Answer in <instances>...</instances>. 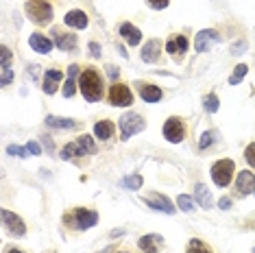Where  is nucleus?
<instances>
[{
  "label": "nucleus",
  "instance_id": "31",
  "mask_svg": "<svg viewBox=\"0 0 255 253\" xmlns=\"http://www.w3.org/2000/svg\"><path fill=\"white\" fill-rule=\"evenodd\" d=\"M214 137H216V133H214V131H207V133H203V135H201V142H199V146H201V148H207V146H212Z\"/></svg>",
  "mask_w": 255,
  "mask_h": 253
},
{
  "label": "nucleus",
  "instance_id": "11",
  "mask_svg": "<svg viewBox=\"0 0 255 253\" xmlns=\"http://www.w3.org/2000/svg\"><path fill=\"white\" fill-rule=\"evenodd\" d=\"M63 22H66V26L77 28V31H83V28H88L90 18L85 15V11H81V9H72V11H68V13H66V18H63Z\"/></svg>",
  "mask_w": 255,
  "mask_h": 253
},
{
  "label": "nucleus",
  "instance_id": "21",
  "mask_svg": "<svg viewBox=\"0 0 255 253\" xmlns=\"http://www.w3.org/2000/svg\"><path fill=\"white\" fill-rule=\"evenodd\" d=\"M114 131H116V126L112 120H98L94 125V135L98 140H109V137L114 135Z\"/></svg>",
  "mask_w": 255,
  "mask_h": 253
},
{
  "label": "nucleus",
  "instance_id": "10",
  "mask_svg": "<svg viewBox=\"0 0 255 253\" xmlns=\"http://www.w3.org/2000/svg\"><path fill=\"white\" fill-rule=\"evenodd\" d=\"M220 35L214 28H205V31H199L196 33V39H194V48H196V53H205L207 48L214 44V42H218Z\"/></svg>",
  "mask_w": 255,
  "mask_h": 253
},
{
  "label": "nucleus",
  "instance_id": "44",
  "mask_svg": "<svg viewBox=\"0 0 255 253\" xmlns=\"http://www.w3.org/2000/svg\"><path fill=\"white\" fill-rule=\"evenodd\" d=\"M7 253H22V251H18V249H11V251H7Z\"/></svg>",
  "mask_w": 255,
  "mask_h": 253
},
{
  "label": "nucleus",
  "instance_id": "2",
  "mask_svg": "<svg viewBox=\"0 0 255 253\" xmlns=\"http://www.w3.org/2000/svg\"><path fill=\"white\" fill-rule=\"evenodd\" d=\"M24 11L28 18L33 22H37V24H48L53 20V7L46 4L44 0H28L24 4Z\"/></svg>",
  "mask_w": 255,
  "mask_h": 253
},
{
  "label": "nucleus",
  "instance_id": "14",
  "mask_svg": "<svg viewBox=\"0 0 255 253\" xmlns=\"http://www.w3.org/2000/svg\"><path fill=\"white\" fill-rule=\"evenodd\" d=\"M28 46H31L35 53H42V55H48L50 50H53V42H50L46 35H42V33H33L31 37H28Z\"/></svg>",
  "mask_w": 255,
  "mask_h": 253
},
{
  "label": "nucleus",
  "instance_id": "34",
  "mask_svg": "<svg viewBox=\"0 0 255 253\" xmlns=\"http://www.w3.org/2000/svg\"><path fill=\"white\" fill-rule=\"evenodd\" d=\"M7 153H9V155H18V157H26V155H28V148H22V146H7Z\"/></svg>",
  "mask_w": 255,
  "mask_h": 253
},
{
  "label": "nucleus",
  "instance_id": "4",
  "mask_svg": "<svg viewBox=\"0 0 255 253\" xmlns=\"http://www.w3.org/2000/svg\"><path fill=\"white\" fill-rule=\"evenodd\" d=\"M120 133H123V140H129V137L133 133H140V131L144 129V118L140 116V114L135 112H127L120 116Z\"/></svg>",
  "mask_w": 255,
  "mask_h": 253
},
{
  "label": "nucleus",
  "instance_id": "17",
  "mask_svg": "<svg viewBox=\"0 0 255 253\" xmlns=\"http://www.w3.org/2000/svg\"><path fill=\"white\" fill-rule=\"evenodd\" d=\"M63 79V72L61 70H48L46 72V79H44V94H48V96H53L55 92H57V83H59Z\"/></svg>",
  "mask_w": 255,
  "mask_h": 253
},
{
  "label": "nucleus",
  "instance_id": "8",
  "mask_svg": "<svg viewBox=\"0 0 255 253\" xmlns=\"http://www.w3.org/2000/svg\"><path fill=\"white\" fill-rule=\"evenodd\" d=\"M74 227L77 229H90V227H94L96 223H98V214L94 210H85V208H79V210H74Z\"/></svg>",
  "mask_w": 255,
  "mask_h": 253
},
{
  "label": "nucleus",
  "instance_id": "26",
  "mask_svg": "<svg viewBox=\"0 0 255 253\" xmlns=\"http://www.w3.org/2000/svg\"><path fill=\"white\" fill-rule=\"evenodd\" d=\"M185 253H212V251H210V247L203 243V240L192 238V240L188 243V251H185Z\"/></svg>",
  "mask_w": 255,
  "mask_h": 253
},
{
  "label": "nucleus",
  "instance_id": "16",
  "mask_svg": "<svg viewBox=\"0 0 255 253\" xmlns=\"http://www.w3.org/2000/svg\"><path fill=\"white\" fill-rule=\"evenodd\" d=\"M161 53V44L157 42V39H150V42L144 44V48H142V61H146V63H153V61H157V57Z\"/></svg>",
  "mask_w": 255,
  "mask_h": 253
},
{
  "label": "nucleus",
  "instance_id": "5",
  "mask_svg": "<svg viewBox=\"0 0 255 253\" xmlns=\"http://www.w3.org/2000/svg\"><path fill=\"white\" fill-rule=\"evenodd\" d=\"M109 103L114 107H129L133 105V92L129 90V85L125 83H114L109 90Z\"/></svg>",
  "mask_w": 255,
  "mask_h": 253
},
{
  "label": "nucleus",
  "instance_id": "3",
  "mask_svg": "<svg viewBox=\"0 0 255 253\" xmlns=\"http://www.w3.org/2000/svg\"><path fill=\"white\" fill-rule=\"evenodd\" d=\"M234 170H236V166L231 159H218V162L212 166L214 183H216L218 188H227L231 183V179H234Z\"/></svg>",
  "mask_w": 255,
  "mask_h": 253
},
{
  "label": "nucleus",
  "instance_id": "27",
  "mask_svg": "<svg viewBox=\"0 0 255 253\" xmlns=\"http://www.w3.org/2000/svg\"><path fill=\"white\" fill-rule=\"evenodd\" d=\"M247 72H249V66H245V63H238L236 70H234V74L229 77V83H231V85H238V83L242 81V79L247 77Z\"/></svg>",
  "mask_w": 255,
  "mask_h": 253
},
{
  "label": "nucleus",
  "instance_id": "6",
  "mask_svg": "<svg viewBox=\"0 0 255 253\" xmlns=\"http://www.w3.org/2000/svg\"><path fill=\"white\" fill-rule=\"evenodd\" d=\"M164 137H166L168 142H172V144H179V142H183V137H185V125H183V120L177 118V116L168 118L166 123H164Z\"/></svg>",
  "mask_w": 255,
  "mask_h": 253
},
{
  "label": "nucleus",
  "instance_id": "7",
  "mask_svg": "<svg viewBox=\"0 0 255 253\" xmlns=\"http://www.w3.org/2000/svg\"><path fill=\"white\" fill-rule=\"evenodd\" d=\"M144 203L148 205V208H153V210H159V212H164V214H175V205H172V201L164 197V194H159V192H150L144 197Z\"/></svg>",
  "mask_w": 255,
  "mask_h": 253
},
{
  "label": "nucleus",
  "instance_id": "37",
  "mask_svg": "<svg viewBox=\"0 0 255 253\" xmlns=\"http://www.w3.org/2000/svg\"><path fill=\"white\" fill-rule=\"evenodd\" d=\"M9 61H11V50L7 46H2V68H9Z\"/></svg>",
  "mask_w": 255,
  "mask_h": 253
},
{
  "label": "nucleus",
  "instance_id": "19",
  "mask_svg": "<svg viewBox=\"0 0 255 253\" xmlns=\"http://www.w3.org/2000/svg\"><path fill=\"white\" fill-rule=\"evenodd\" d=\"M161 96H164V92H161V88H157V85H148V83L140 85V99L142 101L157 103V101H161Z\"/></svg>",
  "mask_w": 255,
  "mask_h": 253
},
{
  "label": "nucleus",
  "instance_id": "43",
  "mask_svg": "<svg viewBox=\"0 0 255 253\" xmlns=\"http://www.w3.org/2000/svg\"><path fill=\"white\" fill-rule=\"evenodd\" d=\"M107 70H109V77L112 79H118V70H116L114 66H107Z\"/></svg>",
  "mask_w": 255,
  "mask_h": 253
},
{
  "label": "nucleus",
  "instance_id": "23",
  "mask_svg": "<svg viewBox=\"0 0 255 253\" xmlns=\"http://www.w3.org/2000/svg\"><path fill=\"white\" fill-rule=\"evenodd\" d=\"M57 35V48H61L63 53H66V50H74L77 48V37L72 35V33H68V35H63V33H55Z\"/></svg>",
  "mask_w": 255,
  "mask_h": 253
},
{
  "label": "nucleus",
  "instance_id": "22",
  "mask_svg": "<svg viewBox=\"0 0 255 253\" xmlns=\"http://www.w3.org/2000/svg\"><path fill=\"white\" fill-rule=\"evenodd\" d=\"M46 126H53V129H74V126H77V120L59 118V116H46Z\"/></svg>",
  "mask_w": 255,
  "mask_h": 253
},
{
  "label": "nucleus",
  "instance_id": "20",
  "mask_svg": "<svg viewBox=\"0 0 255 253\" xmlns=\"http://www.w3.org/2000/svg\"><path fill=\"white\" fill-rule=\"evenodd\" d=\"M137 245H140V249L144 253H157L159 245H161V238H159V236H155V234H148V236H142Z\"/></svg>",
  "mask_w": 255,
  "mask_h": 253
},
{
  "label": "nucleus",
  "instance_id": "33",
  "mask_svg": "<svg viewBox=\"0 0 255 253\" xmlns=\"http://www.w3.org/2000/svg\"><path fill=\"white\" fill-rule=\"evenodd\" d=\"M245 157H247L249 166H251V168H255V142H253V144H249V146H247Z\"/></svg>",
  "mask_w": 255,
  "mask_h": 253
},
{
  "label": "nucleus",
  "instance_id": "36",
  "mask_svg": "<svg viewBox=\"0 0 255 253\" xmlns=\"http://www.w3.org/2000/svg\"><path fill=\"white\" fill-rule=\"evenodd\" d=\"M153 9H166L168 7V0H146Z\"/></svg>",
  "mask_w": 255,
  "mask_h": 253
},
{
  "label": "nucleus",
  "instance_id": "12",
  "mask_svg": "<svg viewBox=\"0 0 255 253\" xmlns=\"http://www.w3.org/2000/svg\"><path fill=\"white\" fill-rule=\"evenodd\" d=\"M118 31H120V35H123V39L129 46H137V44L142 42V31L137 26H133L131 22H123Z\"/></svg>",
  "mask_w": 255,
  "mask_h": 253
},
{
  "label": "nucleus",
  "instance_id": "32",
  "mask_svg": "<svg viewBox=\"0 0 255 253\" xmlns=\"http://www.w3.org/2000/svg\"><path fill=\"white\" fill-rule=\"evenodd\" d=\"M74 92H77L74 79H68V81L63 83V96H66V99H70V96H74Z\"/></svg>",
  "mask_w": 255,
  "mask_h": 253
},
{
  "label": "nucleus",
  "instance_id": "42",
  "mask_svg": "<svg viewBox=\"0 0 255 253\" xmlns=\"http://www.w3.org/2000/svg\"><path fill=\"white\" fill-rule=\"evenodd\" d=\"M245 48H247V42H238L234 46V53H240V50H245Z\"/></svg>",
  "mask_w": 255,
  "mask_h": 253
},
{
  "label": "nucleus",
  "instance_id": "45",
  "mask_svg": "<svg viewBox=\"0 0 255 253\" xmlns=\"http://www.w3.org/2000/svg\"><path fill=\"white\" fill-rule=\"evenodd\" d=\"M118 253H120V251H118Z\"/></svg>",
  "mask_w": 255,
  "mask_h": 253
},
{
  "label": "nucleus",
  "instance_id": "41",
  "mask_svg": "<svg viewBox=\"0 0 255 253\" xmlns=\"http://www.w3.org/2000/svg\"><path fill=\"white\" fill-rule=\"evenodd\" d=\"M218 208H220V210H229V208H231V199H225V197H223V199L218 201Z\"/></svg>",
  "mask_w": 255,
  "mask_h": 253
},
{
  "label": "nucleus",
  "instance_id": "13",
  "mask_svg": "<svg viewBox=\"0 0 255 253\" xmlns=\"http://www.w3.org/2000/svg\"><path fill=\"white\" fill-rule=\"evenodd\" d=\"M236 188L240 194H249V192H255V175L251 170H242L238 172L236 177Z\"/></svg>",
  "mask_w": 255,
  "mask_h": 253
},
{
  "label": "nucleus",
  "instance_id": "25",
  "mask_svg": "<svg viewBox=\"0 0 255 253\" xmlns=\"http://www.w3.org/2000/svg\"><path fill=\"white\" fill-rule=\"evenodd\" d=\"M203 107H205V112H210V114H216L218 109H220V101H218V96L214 94V92H210V94L203 99Z\"/></svg>",
  "mask_w": 255,
  "mask_h": 253
},
{
  "label": "nucleus",
  "instance_id": "18",
  "mask_svg": "<svg viewBox=\"0 0 255 253\" xmlns=\"http://www.w3.org/2000/svg\"><path fill=\"white\" fill-rule=\"evenodd\" d=\"M194 197H196V203H199L203 210H210L212 205H214L212 192H210V188H207L205 183H199V186H196V190H194Z\"/></svg>",
  "mask_w": 255,
  "mask_h": 253
},
{
  "label": "nucleus",
  "instance_id": "9",
  "mask_svg": "<svg viewBox=\"0 0 255 253\" xmlns=\"http://www.w3.org/2000/svg\"><path fill=\"white\" fill-rule=\"evenodd\" d=\"M2 225L9 229V234H13V236H24L26 234V225H24V221L18 216V214H13V212H9V210H2Z\"/></svg>",
  "mask_w": 255,
  "mask_h": 253
},
{
  "label": "nucleus",
  "instance_id": "28",
  "mask_svg": "<svg viewBox=\"0 0 255 253\" xmlns=\"http://www.w3.org/2000/svg\"><path fill=\"white\" fill-rule=\"evenodd\" d=\"M61 155V159H74V157H81V151H79V146H77V142H72V144H66L59 151Z\"/></svg>",
  "mask_w": 255,
  "mask_h": 253
},
{
  "label": "nucleus",
  "instance_id": "30",
  "mask_svg": "<svg viewBox=\"0 0 255 253\" xmlns=\"http://www.w3.org/2000/svg\"><path fill=\"white\" fill-rule=\"evenodd\" d=\"M177 205H179V210H183V212H192L194 210V201H192L190 194H179Z\"/></svg>",
  "mask_w": 255,
  "mask_h": 253
},
{
  "label": "nucleus",
  "instance_id": "15",
  "mask_svg": "<svg viewBox=\"0 0 255 253\" xmlns=\"http://www.w3.org/2000/svg\"><path fill=\"white\" fill-rule=\"evenodd\" d=\"M166 50H168V55H172V57L183 55L185 50H188V37H183V35H172V37L166 42Z\"/></svg>",
  "mask_w": 255,
  "mask_h": 253
},
{
  "label": "nucleus",
  "instance_id": "24",
  "mask_svg": "<svg viewBox=\"0 0 255 253\" xmlns=\"http://www.w3.org/2000/svg\"><path fill=\"white\" fill-rule=\"evenodd\" d=\"M77 146H79L81 155H94L98 151L96 144H94V137H92V135H81L77 140Z\"/></svg>",
  "mask_w": 255,
  "mask_h": 253
},
{
  "label": "nucleus",
  "instance_id": "38",
  "mask_svg": "<svg viewBox=\"0 0 255 253\" xmlns=\"http://www.w3.org/2000/svg\"><path fill=\"white\" fill-rule=\"evenodd\" d=\"M11 79H13V72H11L9 68H2V85H9Z\"/></svg>",
  "mask_w": 255,
  "mask_h": 253
},
{
  "label": "nucleus",
  "instance_id": "1",
  "mask_svg": "<svg viewBox=\"0 0 255 253\" xmlns=\"http://www.w3.org/2000/svg\"><path fill=\"white\" fill-rule=\"evenodd\" d=\"M81 94L88 103H98L103 99V79L98 70L94 68H85L83 74H81V81H79Z\"/></svg>",
  "mask_w": 255,
  "mask_h": 253
},
{
  "label": "nucleus",
  "instance_id": "29",
  "mask_svg": "<svg viewBox=\"0 0 255 253\" xmlns=\"http://www.w3.org/2000/svg\"><path fill=\"white\" fill-rule=\"evenodd\" d=\"M142 183H144L142 175H129V177H125V179H123V186L127 190H140Z\"/></svg>",
  "mask_w": 255,
  "mask_h": 253
},
{
  "label": "nucleus",
  "instance_id": "35",
  "mask_svg": "<svg viewBox=\"0 0 255 253\" xmlns=\"http://www.w3.org/2000/svg\"><path fill=\"white\" fill-rule=\"evenodd\" d=\"M26 148H28V153H31V155H42V146H39L35 140L26 142Z\"/></svg>",
  "mask_w": 255,
  "mask_h": 253
},
{
  "label": "nucleus",
  "instance_id": "39",
  "mask_svg": "<svg viewBox=\"0 0 255 253\" xmlns=\"http://www.w3.org/2000/svg\"><path fill=\"white\" fill-rule=\"evenodd\" d=\"M77 74H79V66L77 63H72V66L68 68V79H77Z\"/></svg>",
  "mask_w": 255,
  "mask_h": 253
},
{
  "label": "nucleus",
  "instance_id": "40",
  "mask_svg": "<svg viewBox=\"0 0 255 253\" xmlns=\"http://www.w3.org/2000/svg\"><path fill=\"white\" fill-rule=\"evenodd\" d=\"M90 53H92V57H101V46H98L96 42H92L90 44Z\"/></svg>",
  "mask_w": 255,
  "mask_h": 253
}]
</instances>
